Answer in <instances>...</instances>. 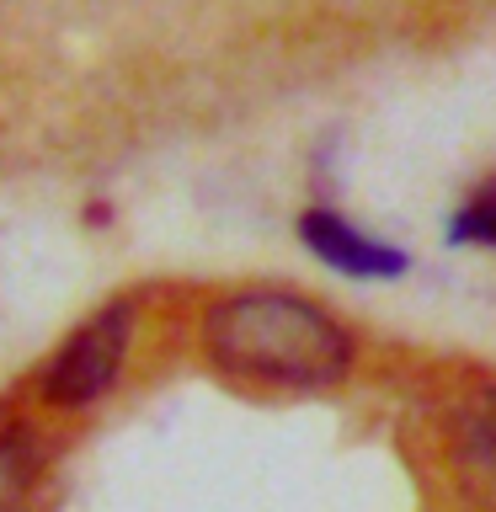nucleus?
I'll return each instance as SVG.
<instances>
[{
	"mask_svg": "<svg viewBox=\"0 0 496 512\" xmlns=\"http://www.w3.org/2000/svg\"><path fill=\"white\" fill-rule=\"evenodd\" d=\"M203 347L219 374L278 390H326L352 368L347 326L288 288L224 294L203 320Z\"/></svg>",
	"mask_w": 496,
	"mask_h": 512,
	"instance_id": "1",
	"label": "nucleus"
},
{
	"mask_svg": "<svg viewBox=\"0 0 496 512\" xmlns=\"http://www.w3.org/2000/svg\"><path fill=\"white\" fill-rule=\"evenodd\" d=\"M128 336H134V304L128 299L102 304L91 320H80L43 368V400L59 411L102 400L112 390V379H118L123 358H128Z\"/></svg>",
	"mask_w": 496,
	"mask_h": 512,
	"instance_id": "2",
	"label": "nucleus"
},
{
	"mask_svg": "<svg viewBox=\"0 0 496 512\" xmlns=\"http://www.w3.org/2000/svg\"><path fill=\"white\" fill-rule=\"evenodd\" d=\"M299 240L310 246L320 262L342 278H368V283H390L411 272V256L390 246L379 235H363L352 219H342L336 208H304L299 214Z\"/></svg>",
	"mask_w": 496,
	"mask_h": 512,
	"instance_id": "3",
	"label": "nucleus"
},
{
	"mask_svg": "<svg viewBox=\"0 0 496 512\" xmlns=\"http://www.w3.org/2000/svg\"><path fill=\"white\" fill-rule=\"evenodd\" d=\"M454 443H459V475L475 512H496V384H480L459 406Z\"/></svg>",
	"mask_w": 496,
	"mask_h": 512,
	"instance_id": "4",
	"label": "nucleus"
},
{
	"mask_svg": "<svg viewBox=\"0 0 496 512\" xmlns=\"http://www.w3.org/2000/svg\"><path fill=\"white\" fill-rule=\"evenodd\" d=\"M43 475V448L27 427L0 432V512H27Z\"/></svg>",
	"mask_w": 496,
	"mask_h": 512,
	"instance_id": "5",
	"label": "nucleus"
},
{
	"mask_svg": "<svg viewBox=\"0 0 496 512\" xmlns=\"http://www.w3.org/2000/svg\"><path fill=\"white\" fill-rule=\"evenodd\" d=\"M448 246H480L496 251V182H486L480 192H470L454 219H448Z\"/></svg>",
	"mask_w": 496,
	"mask_h": 512,
	"instance_id": "6",
	"label": "nucleus"
}]
</instances>
